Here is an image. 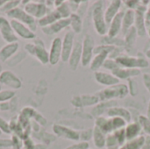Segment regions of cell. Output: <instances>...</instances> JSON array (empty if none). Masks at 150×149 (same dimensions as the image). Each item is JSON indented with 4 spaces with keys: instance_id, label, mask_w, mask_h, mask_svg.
<instances>
[{
    "instance_id": "cell-1",
    "label": "cell",
    "mask_w": 150,
    "mask_h": 149,
    "mask_svg": "<svg viewBox=\"0 0 150 149\" xmlns=\"http://www.w3.org/2000/svg\"><path fill=\"white\" fill-rule=\"evenodd\" d=\"M105 2L100 0L96 1L91 9V18L95 31L103 37L107 35L108 32V25L105 18Z\"/></svg>"
},
{
    "instance_id": "cell-2",
    "label": "cell",
    "mask_w": 150,
    "mask_h": 149,
    "mask_svg": "<svg viewBox=\"0 0 150 149\" xmlns=\"http://www.w3.org/2000/svg\"><path fill=\"white\" fill-rule=\"evenodd\" d=\"M129 94L127 84L119 83L114 86L106 87L105 89L99 90L96 93L99 102L105 101H115L116 99H124Z\"/></svg>"
},
{
    "instance_id": "cell-3",
    "label": "cell",
    "mask_w": 150,
    "mask_h": 149,
    "mask_svg": "<svg viewBox=\"0 0 150 149\" xmlns=\"http://www.w3.org/2000/svg\"><path fill=\"white\" fill-rule=\"evenodd\" d=\"M117 63L121 68H149V62L142 53H138L136 56H133L127 54H123L116 59Z\"/></svg>"
},
{
    "instance_id": "cell-4",
    "label": "cell",
    "mask_w": 150,
    "mask_h": 149,
    "mask_svg": "<svg viewBox=\"0 0 150 149\" xmlns=\"http://www.w3.org/2000/svg\"><path fill=\"white\" fill-rule=\"evenodd\" d=\"M25 53L34 56L40 63L46 65L49 63V52L47 50L45 43L40 39H36L33 42L25 45Z\"/></svg>"
},
{
    "instance_id": "cell-5",
    "label": "cell",
    "mask_w": 150,
    "mask_h": 149,
    "mask_svg": "<svg viewBox=\"0 0 150 149\" xmlns=\"http://www.w3.org/2000/svg\"><path fill=\"white\" fill-rule=\"evenodd\" d=\"M6 16L8 18H10L11 19H15V20L19 21L20 23L25 25L33 32L37 29L36 19L34 18H33L31 15H29L24 9H22L18 6L12 9L11 11H8L6 13Z\"/></svg>"
},
{
    "instance_id": "cell-6",
    "label": "cell",
    "mask_w": 150,
    "mask_h": 149,
    "mask_svg": "<svg viewBox=\"0 0 150 149\" xmlns=\"http://www.w3.org/2000/svg\"><path fill=\"white\" fill-rule=\"evenodd\" d=\"M96 47L95 40L91 34H86L82 41V61L81 64L83 67L90 66L93 57L94 49Z\"/></svg>"
},
{
    "instance_id": "cell-7",
    "label": "cell",
    "mask_w": 150,
    "mask_h": 149,
    "mask_svg": "<svg viewBox=\"0 0 150 149\" xmlns=\"http://www.w3.org/2000/svg\"><path fill=\"white\" fill-rule=\"evenodd\" d=\"M24 10L31 15L35 19L38 20L45 17L50 11L47 8L45 2H34V1H28L26 4H25Z\"/></svg>"
},
{
    "instance_id": "cell-8",
    "label": "cell",
    "mask_w": 150,
    "mask_h": 149,
    "mask_svg": "<svg viewBox=\"0 0 150 149\" xmlns=\"http://www.w3.org/2000/svg\"><path fill=\"white\" fill-rule=\"evenodd\" d=\"M147 9L148 7L141 4V5L134 11L135 20H134V27L136 29L137 34L140 37H143L147 35V25H146V20H145V14H146Z\"/></svg>"
},
{
    "instance_id": "cell-9",
    "label": "cell",
    "mask_w": 150,
    "mask_h": 149,
    "mask_svg": "<svg viewBox=\"0 0 150 149\" xmlns=\"http://www.w3.org/2000/svg\"><path fill=\"white\" fill-rule=\"evenodd\" d=\"M0 34L3 40L8 44L18 42V36L14 32L10 21L3 16H0Z\"/></svg>"
},
{
    "instance_id": "cell-10",
    "label": "cell",
    "mask_w": 150,
    "mask_h": 149,
    "mask_svg": "<svg viewBox=\"0 0 150 149\" xmlns=\"http://www.w3.org/2000/svg\"><path fill=\"white\" fill-rule=\"evenodd\" d=\"M75 45V33L72 31H69L64 34L62 39V61L63 62L69 61L71 52Z\"/></svg>"
},
{
    "instance_id": "cell-11",
    "label": "cell",
    "mask_w": 150,
    "mask_h": 149,
    "mask_svg": "<svg viewBox=\"0 0 150 149\" xmlns=\"http://www.w3.org/2000/svg\"><path fill=\"white\" fill-rule=\"evenodd\" d=\"M62 39L56 37L53 40L49 50V63L52 66L56 65L62 59Z\"/></svg>"
},
{
    "instance_id": "cell-12",
    "label": "cell",
    "mask_w": 150,
    "mask_h": 149,
    "mask_svg": "<svg viewBox=\"0 0 150 149\" xmlns=\"http://www.w3.org/2000/svg\"><path fill=\"white\" fill-rule=\"evenodd\" d=\"M53 130L58 137H62L63 139L74 141H80V132L72 128L61 125H54L53 126Z\"/></svg>"
},
{
    "instance_id": "cell-13",
    "label": "cell",
    "mask_w": 150,
    "mask_h": 149,
    "mask_svg": "<svg viewBox=\"0 0 150 149\" xmlns=\"http://www.w3.org/2000/svg\"><path fill=\"white\" fill-rule=\"evenodd\" d=\"M0 83L11 89H19L22 86L21 80L11 70H4L0 75Z\"/></svg>"
},
{
    "instance_id": "cell-14",
    "label": "cell",
    "mask_w": 150,
    "mask_h": 149,
    "mask_svg": "<svg viewBox=\"0 0 150 149\" xmlns=\"http://www.w3.org/2000/svg\"><path fill=\"white\" fill-rule=\"evenodd\" d=\"M99 103V99L96 95H81L74 97L71 100L72 105L76 108H83L86 106L97 105Z\"/></svg>"
},
{
    "instance_id": "cell-15",
    "label": "cell",
    "mask_w": 150,
    "mask_h": 149,
    "mask_svg": "<svg viewBox=\"0 0 150 149\" xmlns=\"http://www.w3.org/2000/svg\"><path fill=\"white\" fill-rule=\"evenodd\" d=\"M10 23L17 36L25 40H33L35 38V33L33 31H31L25 25L15 19H11Z\"/></svg>"
},
{
    "instance_id": "cell-16",
    "label": "cell",
    "mask_w": 150,
    "mask_h": 149,
    "mask_svg": "<svg viewBox=\"0 0 150 149\" xmlns=\"http://www.w3.org/2000/svg\"><path fill=\"white\" fill-rule=\"evenodd\" d=\"M94 78L98 84H101L105 87L114 86L120 83V80L113 76L112 73L103 72V71H97L94 73Z\"/></svg>"
},
{
    "instance_id": "cell-17",
    "label": "cell",
    "mask_w": 150,
    "mask_h": 149,
    "mask_svg": "<svg viewBox=\"0 0 150 149\" xmlns=\"http://www.w3.org/2000/svg\"><path fill=\"white\" fill-rule=\"evenodd\" d=\"M82 61V42H75L73 50L71 52L70 57L69 59V66L72 71H75L79 67Z\"/></svg>"
},
{
    "instance_id": "cell-18",
    "label": "cell",
    "mask_w": 150,
    "mask_h": 149,
    "mask_svg": "<svg viewBox=\"0 0 150 149\" xmlns=\"http://www.w3.org/2000/svg\"><path fill=\"white\" fill-rule=\"evenodd\" d=\"M69 25H70V19L69 18H62V19H59L58 21L54 22V24H52L48 26L42 27L41 29L45 34L53 35V34L59 33L60 32H62V30H64L65 28H67Z\"/></svg>"
},
{
    "instance_id": "cell-19",
    "label": "cell",
    "mask_w": 150,
    "mask_h": 149,
    "mask_svg": "<svg viewBox=\"0 0 150 149\" xmlns=\"http://www.w3.org/2000/svg\"><path fill=\"white\" fill-rule=\"evenodd\" d=\"M108 118H114V117H119L123 119L124 120L127 121V123H130L133 120V117H132V113L129 111V109L122 107V106H113L112 108H110L107 112H106Z\"/></svg>"
},
{
    "instance_id": "cell-20",
    "label": "cell",
    "mask_w": 150,
    "mask_h": 149,
    "mask_svg": "<svg viewBox=\"0 0 150 149\" xmlns=\"http://www.w3.org/2000/svg\"><path fill=\"white\" fill-rule=\"evenodd\" d=\"M125 11H120L112 20V22L108 25V32L107 35L110 37H117L122 29V20Z\"/></svg>"
},
{
    "instance_id": "cell-21",
    "label": "cell",
    "mask_w": 150,
    "mask_h": 149,
    "mask_svg": "<svg viewBox=\"0 0 150 149\" xmlns=\"http://www.w3.org/2000/svg\"><path fill=\"white\" fill-rule=\"evenodd\" d=\"M122 4H123V2L120 0H112L109 3V4L105 8V22L108 25L112 22V20L114 18V17L120 11Z\"/></svg>"
},
{
    "instance_id": "cell-22",
    "label": "cell",
    "mask_w": 150,
    "mask_h": 149,
    "mask_svg": "<svg viewBox=\"0 0 150 149\" xmlns=\"http://www.w3.org/2000/svg\"><path fill=\"white\" fill-rule=\"evenodd\" d=\"M113 76H115L120 81V80H128L130 78H134L142 74V70L138 68H126L119 67L114 71L112 72Z\"/></svg>"
},
{
    "instance_id": "cell-23",
    "label": "cell",
    "mask_w": 150,
    "mask_h": 149,
    "mask_svg": "<svg viewBox=\"0 0 150 149\" xmlns=\"http://www.w3.org/2000/svg\"><path fill=\"white\" fill-rule=\"evenodd\" d=\"M18 48H19V45L18 42L9 43L4 46L0 49V61L3 62L8 61L18 53Z\"/></svg>"
},
{
    "instance_id": "cell-24",
    "label": "cell",
    "mask_w": 150,
    "mask_h": 149,
    "mask_svg": "<svg viewBox=\"0 0 150 149\" xmlns=\"http://www.w3.org/2000/svg\"><path fill=\"white\" fill-rule=\"evenodd\" d=\"M137 32L134 27H132L125 35H124V41H125V52L126 54H129L133 51H134L136 40H137Z\"/></svg>"
},
{
    "instance_id": "cell-25",
    "label": "cell",
    "mask_w": 150,
    "mask_h": 149,
    "mask_svg": "<svg viewBox=\"0 0 150 149\" xmlns=\"http://www.w3.org/2000/svg\"><path fill=\"white\" fill-rule=\"evenodd\" d=\"M118 104L116 101H105V102H99L97 105H95L91 112V117H95V118H98L103 116V114L105 112H107V111L113 107V106H117Z\"/></svg>"
},
{
    "instance_id": "cell-26",
    "label": "cell",
    "mask_w": 150,
    "mask_h": 149,
    "mask_svg": "<svg viewBox=\"0 0 150 149\" xmlns=\"http://www.w3.org/2000/svg\"><path fill=\"white\" fill-rule=\"evenodd\" d=\"M125 132H126L127 141H128L141 136L142 133V128L138 121H132L126 126Z\"/></svg>"
},
{
    "instance_id": "cell-27",
    "label": "cell",
    "mask_w": 150,
    "mask_h": 149,
    "mask_svg": "<svg viewBox=\"0 0 150 149\" xmlns=\"http://www.w3.org/2000/svg\"><path fill=\"white\" fill-rule=\"evenodd\" d=\"M134 20H135V11L132 10H128V9L125 11L123 20H122V29H121V32L124 35L132 27H134Z\"/></svg>"
},
{
    "instance_id": "cell-28",
    "label": "cell",
    "mask_w": 150,
    "mask_h": 149,
    "mask_svg": "<svg viewBox=\"0 0 150 149\" xmlns=\"http://www.w3.org/2000/svg\"><path fill=\"white\" fill-rule=\"evenodd\" d=\"M95 126L98 127L100 131H102L106 135L113 133V129H112V126L110 118H105L104 116L96 118Z\"/></svg>"
},
{
    "instance_id": "cell-29",
    "label": "cell",
    "mask_w": 150,
    "mask_h": 149,
    "mask_svg": "<svg viewBox=\"0 0 150 149\" xmlns=\"http://www.w3.org/2000/svg\"><path fill=\"white\" fill-rule=\"evenodd\" d=\"M59 19H62L60 14L58 13V11L56 10H54V11H50L45 17H43L42 18L39 19L38 20V24L42 28V27L48 26V25L54 24V22L58 21Z\"/></svg>"
},
{
    "instance_id": "cell-30",
    "label": "cell",
    "mask_w": 150,
    "mask_h": 149,
    "mask_svg": "<svg viewBox=\"0 0 150 149\" xmlns=\"http://www.w3.org/2000/svg\"><path fill=\"white\" fill-rule=\"evenodd\" d=\"M93 143L97 148H105L106 143V134H105L102 131H100L98 127H93V136H92Z\"/></svg>"
},
{
    "instance_id": "cell-31",
    "label": "cell",
    "mask_w": 150,
    "mask_h": 149,
    "mask_svg": "<svg viewBox=\"0 0 150 149\" xmlns=\"http://www.w3.org/2000/svg\"><path fill=\"white\" fill-rule=\"evenodd\" d=\"M146 141V135L142 134L141 136L127 141L123 146L120 147V149H142Z\"/></svg>"
},
{
    "instance_id": "cell-32",
    "label": "cell",
    "mask_w": 150,
    "mask_h": 149,
    "mask_svg": "<svg viewBox=\"0 0 150 149\" xmlns=\"http://www.w3.org/2000/svg\"><path fill=\"white\" fill-rule=\"evenodd\" d=\"M70 27L75 34L80 33L83 30V18L77 13H72L69 17Z\"/></svg>"
},
{
    "instance_id": "cell-33",
    "label": "cell",
    "mask_w": 150,
    "mask_h": 149,
    "mask_svg": "<svg viewBox=\"0 0 150 149\" xmlns=\"http://www.w3.org/2000/svg\"><path fill=\"white\" fill-rule=\"evenodd\" d=\"M101 43L103 45H109L115 47H122L125 49V41L124 39H120L118 37H110L108 35H105L103 37Z\"/></svg>"
},
{
    "instance_id": "cell-34",
    "label": "cell",
    "mask_w": 150,
    "mask_h": 149,
    "mask_svg": "<svg viewBox=\"0 0 150 149\" xmlns=\"http://www.w3.org/2000/svg\"><path fill=\"white\" fill-rule=\"evenodd\" d=\"M55 10L58 11V13L60 14L62 18H69V17L72 14V11L69 6L68 2H65V1L59 7H57Z\"/></svg>"
},
{
    "instance_id": "cell-35",
    "label": "cell",
    "mask_w": 150,
    "mask_h": 149,
    "mask_svg": "<svg viewBox=\"0 0 150 149\" xmlns=\"http://www.w3.org/2000/svg\"><path fill=\"white\" fill-rule=\"evenodd\" d=\"M138 122L140 123L142 132L146 133V136H150V119L144 115H140L138 118Z\"/></svg>"
},
{
    "instance_id": "cell-36",
    "label": "cell",
    "mask_w": 150,
    "mask_h": 149,
    "mask_svg": "<svg viewBox=\"0 0 150 149\" xmlns=\"http://www.w3.org/2000/svg\"><path fill=\"white\" fill-rule=\"evenodd\" d=\"M127 87L131 97H136L139 94V84L134 78H130L127 80Z\"/></svg>"
},
{
    "instance_id": "cell-37",
    "label": "cell",
    "mask_w": 150,
    "mask_h": 149,
    "mask_svg": "<svg viewBox=\"0 0 150 149\" xmlns=\"http://www.w3.org/2000/svg\"><path fill=\"white\" fill-rule=\"evenodd\" d=\"M111 119V122H112V129L113 132L119 130V129H122L125 128L126 126L127 125V121L124 120L121 118L119 117H114V118H110Z\"/></svg>"
},
{
    "instance_id": "cell-38",
    "label": "cell",
    "mask_w": 150,
    "mask_h": 149,
    "mask_svg": "<svg viewBox=\"0 0 150 149\" xmlns=\"http://www.w3.org/2000/svg\"><path fill=\"white\" fill-rule=\"evenodd\" d=\"M113 135L115 136L117 141H118V144L120 147L123 146L127 141V137H126V132H125V128H122V129H119L115 132L112 133Z\"/></svg>"
},
{
    "instance_id": "cell-39",
    "label": "cell",
    "mask_w": 150,
    "mask_h": 149,
    "mask_svg": "<svg viewBox=\"0 0 150 149\" xmlns=\"http://www.w3.org/2000/svg\"><path fill=\"white\" fill-rule=\"evenodd\" d=\"M93 136V128H89L80 132V141L83 142H89L92 140Z\"/></svg>"
},
{
    "instance_id": "cell-40",
    "label": "cell",
    "mask_w": 150,
    "mask_h": 149,
    "mask_svg": "<svg viewBox=\"0 0 150 149\" xmlns=\"http://www.w3.org/2000/svg\"><path fill=\"white\" fill-rule=\"evenodd\" d=\"M120 66L117 63L116 60H113V59H111V58H107V60L105 61V63L103 65V68H105V69H108L109 71H111V73L112 71H114L116 68H118Z\"/></svg>"
},
{
    "instance_id": "cell-41",
    "label": "cell",
    "mask_w": 150,
    "mask_h": 149,
    "mask_svg": "<svg viewBox=\"0 0 150 149\" xmlns=\"http://www.w3.org/2000/svg\"><path fill=\"white\" fill-rule=\"evenodd\" d=\"M25 52H18L12 58L10 59V61L11 62L10 63H7L9 66H15L17 65L18 63H19L20 61H22V60H24L25 58Z\"/></svg>"
},
{
    "instance_id": "cell-42",
    "label": "cell",
    "mask_w": 150,
    "mask_h": 149,
    "mask_svg": "<svg viewBox=\"0 0 150 149\" xmlns=\"http://www.w3.org/2000/svg\"><path fill=\"white\" fill-rule=\"evenodd\" d=\"M19 4H21V1H8V2H6V4L0 10H1L2 12L7 13L8 11H11L12 9L18 7Z\"/></svg>"
},
{
    "instance_id": "cell-43",
    "label": "cell",
    "mask_w": 150,
    "mask_h": 149,
    "mask_svg": "<svg viewBox=\"0 0 150 149\" xmlns=\"http://www.w3.org/2000/svg\"><path fill=\"white\" fill-rule=\"evenodd\" d=\"M15 95V92L12 90H1L0 91V104L3 102L8 101L12 98Z\"/></svg>"
},
{
    "instance_id": "cell-44",
    "label": "cell",
    "mask_w": 150,
    "mask_h": 149,
    "mask_svg": "<svg viewBox=\"0 0 150 149\" xmlns=\"http://www.w3.org/2000/svg\"><path fill=\"white\" fill-rule=\"evenodd\" d=\"M123 4H125L126 7L128 8V10L135 11L140 5H141V1L138 0H129V1H123Z\"/></svg>"
},
{
    "instance_id": "cell-45",
    "label": "cell",
    "mask_w": 150,
    "mask_h": 149,
    "mask_svg": "<svg viewBox=\"0 0 150 149\" xmlns=\"http://www.w3.org/2000/svg\"><path fill=\"white\" fill-rule=\"evenodd\" d=\"M115 146H119L118 141L115 138V136L113 135V133H110L108 135H106V143H105V148H110V147H115ZM120 147V146H119Z\"/></svg>"
},
{
    "instance_id": "cell-46",
    "label": "cell",
    "mask_w": 150,
    "mask_h": 149,
    "mask_svg": "<svg viewBox=\"0 0 150 149\" xmlns=\"http://www.w3.org/2000/svg\"><path fill=\"white\" fill-rule=\"evenodd\" d=\"M66 149H90V144H89V142L80 141V142L75 143V144L68 147Z\"/></svg>"
},
{
    "instance_id": "cell-47",
    "label": "cell",
    "mask_w": 150,
    "mask_h": 149,
    "mask_svg": "<svg viewBox=\"0 0 150 149\" xmlns=\"http://www.w3.org/2000/svg\"><path fill=\"white\" fill-rule=\"evenodd\" d=\"M81 3L82 1H69L68 4H69V6L72 11V13H76L80 5H81Z\"/></svg>"
},
{
    "instance_id": "cell-48",
    "label": "cell",
    "mask_w": 150,
    "mask_h": 149,
    "mask_svg": "<svg viewBox=\"0 0 150 149\" xmlns=\"http://www.w3.org/2000/svg\"><path fill=\"white\" fill-rule=\"evenodd\" d=\"M0 130L4 131V133H10V126H9L8 123L2 118H0Z\"/></svg>"
},
{
    "instance_id": "cell-49",
    "label": "cell",
    "mask_w": 150,
    "mask_h": 149,
    "mask_svg": "<svg viewBox=\"0 0 150 149\" xmlns=\"http://www.w3.org/2000/svg\"><path fill=\"white\" fill-rule=\"evenodd\" d=\"M142 80H143V83H144L146 89L148 90V91L150 93V74H148V73L143 74Z\"/></svg>"
},
{
    "instance_id": "cell-50",
    "label": "cell",
    "mask_w": 150,
    "mask_h": 149,
    "mask_svg": "<svg viewBox=\"0 0 150 149\" xmlns=\"http://www.w3.org/2000/svg\"><path fill=\"white\" fill-rule=\"evenodd\" d=\"M145 20H146V25L148 28L150 25V4L149 5L147 11H146V14H145Z\"/></svg>"
},
{
    "instance_id": "cell-51",
    "label": "cell",
    "mask_w": 150,
    "mask_h": 149,
    "mask_svg": "<svg viewBox=\"0 0 150 149\" xmlns=\"http://www.w3.org/2000/svg\"><path fill=\"white\" fill-rule=\"evenodd\" d=\"M142 149H150V136H146V141Z\"/></svg>"
},
{
    "instance_id": "cell-52",
    "label": "cell",
    "mask_w": 150,
    "mask_h": 149,
    "mask_svg": "<svg viewBox=\"0 0 150 149\" xmlns=\"http://www.w3.org/2000/svg\"><path fill=\"white\" fill-rule=\"evenodd\" d=\"M146 116L149 118L150 119V100L149 102V105H148V109H147V114H146Z\"/></svg>"
},
{
    "instance_id": "cell-53",
    "label": "cell",
    "mask_w": 150,
    "mask_h": 149,
    "mask_svg": "<svg viewBox=\"0 0 150 149\" xmlns=\"http://www.w3.org/2000/svg\"><path fill=\"white\" fill-rule=\"evenodd\" d=\"M145 55H146V57H147L148 59H149L150 60V49H149L148 51L145 52Z\"/></svg>"
},
{
    "instance_id": "cell-54",
    "label": "cell",
    "mask_w": 150,
    "mask_h": 149,
    "mask_svg": "<svg viewBox=\"0 0 150 149\" xmlns=\"http://www.w3.org/2000/svg\"><path fill=\"white\" fill-rule=\"evenodd\" d=\"M6 2H7V1H0V9L6 4Z\"/></svg>"
},
{
    "instance_id": "cell-55",
    "label": "cell",
    "mask_w": 150,
    "mask_h": 149,
    "mask_svg": "<svg viewBox=\"0 0 150 149\" xmlns=\"http://www.w3.org/2000/svg\"><path fill=\"white\" fill-rule=\"evenodd\" d=\"M106 149H120L119 146H115V147H110V148H106Z\"/></svg>"
},
{
    "instance_id": "cell-56",
    "label": "cell",
    "mask_w": 150,
    "mask_h": 149,
    "mask_svg": "<svg viewBox=\"0 0 150 149\" xmlns=\"http://www.w3.org/2000/svg\"><path fill=\"white\" fill-rule=\"evenodd\" d=\"M147 34H148V35L150 37V25L148 27V28H147Z\"/></svg>"
},
{
    "instance_id": "cell-57",
    "label": "cell",
    "mask_w": 150,
    "mask_h": 149,
    "mask_svg": "<svg viewBox=\"0 0 150 149\" xmlns=\"http://www.w3.org/2000/svg\"><path fill=\"white\" fill-rule=\"evenodd\" d=\"M1 73H2V66L0 64V75H1Z\"/></svg>"
},
{
    "instance_id": "cell-58",
    "label": "cell",
    "mask_w": 150,
    "mask_h": 149,
    "mask_svg": "<svg viewBox=\"0 0 150 149\" xmlns=\"http://www.w3.org/2000/svg\"><path fill=\"white\" fill-rule=\"evenodd\" d=\"M1 89H2V86L0 85V91H1Z\"/></svg>"
},
{
    "instance_id": "cell-59",
    "label": "cell",
    "mask_w": 150,
    "mask_h": 149,
    "mask_svg": "<svg viewBox=\"0 0 150 149\" xmlns=\"http://www.w3.org/2000/svg\"><path fill=\"white\" fill-rule=\"evenodd\" d=\"M149 49H150V46H149ZM149 49H148V50H149ZM148 50H147V51H148Z\"/></svg>"
},
{
    "instance_id": "cell-60",
    "label": "cell",
    "mask_w": 150,
    "mask_h": 149,
    "mask_svg": "<svg viewBox=\"0 0 150 149\" xmlns=\"http://www.w3.org/2000/svg\"><path fill=\"white\" fill-rule=\"evenodd\" d=\"M90 149H91V148H90Z\"/></svg>"
}]
</instances>
